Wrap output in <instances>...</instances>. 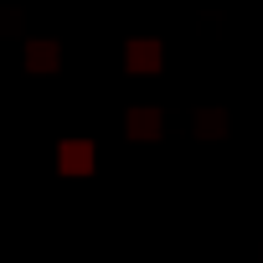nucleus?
<instances>
[{"instance_id": "1", "label": "nucleus", "mask_w": 263, "mask_h": 263, "mask_svg": "<svg viewBox=\"0 0 263 263\" xmlns=\"http://www.w3.org/2000/svg\"><path fill=\"white\" fill-rule=\"evenodd\" d=\"M93 160H98V155H93L88 140H62V145H57V171H62V176H88Z\"/></svg>"}, {"instance_id": "4", "label": "nucleus", "mask_w": 263, "mask_h": 263, "mask_svg": "<svg viewBox=\"0 0 263 263\" xmlns=\"http://www.w3.org/2000/svg\"><path fill=\"white\" fill-rule=\"evenodd\" d=\"M26 62H31L36 72H52V67H57V47H52V42H31V47H26Z\"/></svg>"}, {"instance_id": "2", "label": "nucleus", "mask_w": 263, "mask_h": 263, "mask_svg": "<svg viewBox=\"0 0 263 263\" xmlns=\"http://www.w3.org/2000/svg\"><path fill=\"white\" fill-rule=\"evenodd\" d=\"M124 62H129V72H160L165 52H160V42H150V36H135V42L124 47Z\"/></svg>"}, {"instance_id": "3", "label": "nucleus", "mask_w": 263, "mask_h": 263, "mask_svg": "<svg viewBox=\"0 0 263 263\" xmlns=\"http://www.w3.org/2000/svg\"><path fill=\"white\" fill-rule=\"evenodd\" d=\"M129 135H135V140H155L160 135V114L155 108H135V114H129Z\"/></svg>"}]
</instances>
